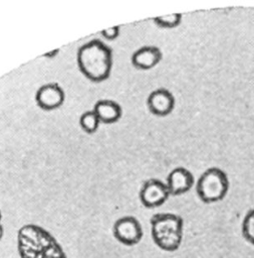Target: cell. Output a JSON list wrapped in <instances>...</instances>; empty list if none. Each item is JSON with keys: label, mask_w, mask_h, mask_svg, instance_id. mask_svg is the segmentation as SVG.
Segmentation results:
<instances>
[{"label": "cell", "mask_w": 254, "mask_h": 258, "mask_svg": "<svg viewBox=\"0 0 254 258\" xmlns=\"http://www.w3.org/2000/svg\"><path fill=\"white\" fill-rule=\"evenodd\" d=\"M20 258H66L58 242L44 229L27 225L18 233Z\"/></svg>", "instance_id": "6da1fadb"}, {"label": "cell", "mask_w": 254, "mask_h": 258, "mask_svg": "<svg viewBox=\"0 0 254 258\" xmlns=\"http://www.w3.org/2000/svg\"><path fill=\"white\" fill-rule=\"evenodd\" d=\"M242 235L248 243L254 246V209L250 210L243 219Z\"/></svg>", "instance_id": "4fadbf2b"}, {"label": "cell", "mask_w": 254, "mask_h": 258, "mask_svg": "<svg viewBox=\"0 0 254 258\" xmlns=\"http://www.w3.org/2000/svg\"><path fill=\"white\" fill-rule=\"evenodd\" d=\"M58 52V49H54L53 51H51V52H48V53H46L45 55H48V57H49V55H54V54H56Z\"/></svg>", "instance_id": "e0dca14e"}, {"label": "cell", "mask_w": 254, "mask_h": 258, "mask_svg": "<svg viewBox=\"0 0 254 258\" xmlns=\"http://www.w3.org/2000/svg\"><path fill=\"white\" fill-rule=\"evenodd\" d=\"M114 238L125 246H134L143 238V228L139 220L133 216H124L117 219L112 227Z\"/></svg>", "instance_id": "5b68a950"}, {"label": "cell", "mask_w": 254, "mask_h": 258, "mask_svg": "<svg viewBox=\"0 0 254 258\" xmlns=\"http://www.w3.org/2000/svg\"><path fill=\"white\" fill-rule=\"evenodd\" d=\"M229 189L227 174L218 167L205 170L198 179L196 190L199 199L206 204L222 201Z\"/></svg>", "instance_id": "277c9868"}, {"label": "cell", "mask_w": 254, "mask_h": 258, "mask_svg": "<svg viewBox=\"0 0 254 258\" xmlns=\"http://www.w3.org/2000/svg\"><path fill=\"white\" fill-rule=\"evenodd\" d=\"M154 22L162 28H175L180 25L182 21L181 13H172L169 15H163L155 17Z\"/></svg>", "instance_id": "5bb4252c"}, {"label": "cell", "mask_w": 254, "mask_h": 258, "mask_svg": "<svg viewBox=\"0 0 254 258\" xmlns=\"http://www.w3.org/2000/svg\"><path fill=\"white\" fill-rule=\"evenodd\" d=\"M167 187L170 196H180L187 192L194 184L193 174L185 167L174 168L167 176Z\"/></svg>", "instance_id": "9c48e42d"}, {"label": "cell", "mask_w": 254, "mask_h": 258, "mask_svg": "<svg viewBox=\"0 0 254 258\" xmlns=\"http://www.w3.org/2000/svg\"><path fill=\"white\" fill-rule=\"evenodd\" d=\"M139 197L146 208L152 209L162 206L170 197V192L165 182L157 178H151L143 183Z\"/></svg>", "instance_id": "8992f818"}, {"label": "cell", "mask_w": 254, "mask_h": 258, "mask_svg": "<svg viewBox=\"0 0 254 258\" xmlns=\"http://www.w3.org/2000/svg\"><path fill=\"white\" fill-rule=\"evenodd\" d=\"M3 234H4V229H3V226L0 223V240L3 238Z\"/></svg>", "instance_id": "2e32d148"}, {"label": "cell", "mask_w": 254, "mask_h": 258, "mask_svg": "<svg viewBox=\"0 0 254 258\" xmlns=\"http://www.w3.org/2000/svg\"><path fill=\"white\" fill-rule=\"evenodd\" d=\"M65 99L63 89L56 83H48L38 88L35 94L36 104L45 111L59 108Z\"/></svg>", "instance_id": "52a82bcc"}, {"label": "cell", "mask_w": 254, "mask_h": 258, "mask_svg": "<svg viewBox=\"0 0 254 258\" xmlns=\"http://www.w3.org/2000/svg\"><path fill=\"white\" fill-rule=\"evenodd\" d=\"M183 219L173 213H159L151 218V234L154 243L163 251L178 250L183 241Z\"/></svg>", "instance_id": "3957f363"}, {"label": "cell", "mask_w": 254, "mask_h": 258, "mask_svg": "<svg viewBox=\"0 0 254 258\" xmlns=\"http://www.w3.org/2000/svg\"><path fill=\"white\" fill-rule=\"evenodd\" d=\"M119 34V26L116 25V26H112V27H109V28H106V29H103L101 30V35L108 39V40H112V39H115Z\"/></svg>", "instance_id": "9a60e30c"}, {"label": "cell", "mask_w": 254, "mask_h": 258, "mask_svg": "<svg viewBox=\"0 0 254 258\" xmlns=\"http://www.w3.org/2000/svg\"><path fill=\"white\" fill-rule=\"evenodd\" d=\"M1 219H2V214H1V211H0V222H1Z\"/></svg>", "instance_id": "ac0fdd59"}, {"label": "cell", "mask_w": 254, "mask_h": 258, "mask_svg": "<svg viewBox=\"0 0 254 258\" xmlns=\"http://www.w3.org/2000/svg\"><path fill=\"white\" fill-rule=\"evenodd\" d=\"M93 111L100 122L111 124L121 116L120 106L112 100H99L94 104Z\"/></svg>", "instance_id": "8fae6325"}, {"label": "cell", "mask_w": 254, "mask_h": 258, "mask_svg": "<svg viewBox=\"0 0 254 258\" xmlns=\"http://www.w3.org/2000/svg\"><path fill=\"white\" fill-rule=\"evenodd\" d=\"M99 119L93 110L85 111L79 118V125L81 129L86 133H94L99 126Z\"/></svg>", "instance_id": "7c38bea8"}, {"label": "cell", "mask_w": 254, "mask_h": 258, "mask_svg": "<svg viewBox=\"0 0 254 258\" xmlns=\"http://www.w3.org/2000/svg\"><path fill=\"white\" fill-rule=\"evenodd\" d=\"M163 54L159 47L154 45H145L138 48L132 55V63L139 70H151L161 60Z\"/></svg>", "instance_id": "30bf717a"}, {"label": "cell", "mask_w": 254, "mask_h": 258, "mask_svg": "<svg viewBox=\"0 0 254 258\" xmlns=\"http://www.w3.org/2000/svg\"><path fill=\"white\" fill-rule=\"evenodd\" d=\"M76 60L84 77L92 82H101L110 75L112 52L102 41L92 39L78 48Z\"/></svg>", "instance_id": "7a4b0ae2"}, {"label": "cell", "mask_w": 254, "mask_h": 258, "mask_svg": "<svg viewBox=\"0 0 254 258\" xmlns=\"http://www.w3.org/2000/svg\"><path fill=\"white\" fill-rule=\"evenodd\" d=\"M147 105L152 114L164 117L172 113L175 108L174 95L165 88L154 90L148 97Z\"/></svg>", "instance_id": "ba28073f"}]
</instances>
